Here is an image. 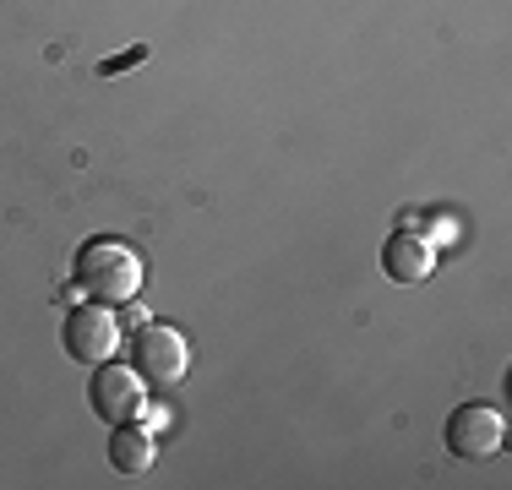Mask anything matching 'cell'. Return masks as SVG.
<instances>
[{
	"instance_id": "8992f818",
	"label": "cell",
	"mask_w": 512,
	"mask_h": 490,
	"mask_svg": "<svg viewBox=\"0 0 512 490\" xmlns=\"http://www.w3.org/2000/svg\"><path fill=\"white\" fill-rule=\"evenodd\" d=\"M431 267H436L431 240H420V235H387V245H382V273L393 278V284H420V278H431Z\"/></svg>"
},
{
	"instance_id": "7a4b0ae2",
	"label": "cell",
	"mask_w": 512,
	"mask_h": 490,
	"mask_svg": "<svg viewBox=\"0 0 512 490\" xmlns=\"http://www.w3.org/2000/svg\"><path fill=\"white\" fill-rule=\"evenodd\" d=\"M126 354H131V371H137L148 387H158V392H169L180 376L191 371V343H186V333H175V327H164V322L137 327Z\"/></svg>"
},
{
	"instance_id": "277c9868",
	"label": "cell",
	"mask_w": 512,
	"mask_h": 490,
	"mask_svg": "<svg viewBox=\"0 0 512 490\" xmlns=\"http://www.w3.org/2000/svg\"><path fill=\"white\" fill-rule=\"evenodd\" d=\"M60 349H66L77 365L109 360V354L120 349V316L109 311V305H99V300H93V305H88V300L71 305L66 327H60Z\"/></svg>"
},
{
	"instance_id": "5b68a950",
	"label": "cell",
	"mask_w": 512,
	"mask_h": 490,
	"mask_svg": "<svg viewBox=\"0 0 512 490\" xmlns=\"http://www.w3.org/2000/svg\"><path fill=\"white\" fill-rule=\"evenodd\" d=\"M442 436H447V452H453V458L480 463V458H491V452H502L507 420H502V409H491V403H458V409L447 414Z\"/></svg>"
},
{
	"instance_id": "52a82bcc",
	"label": "cell",
	"mask_w": 512,
	"mask_h": 490,
	"mask_svg": "<svg viewBox=\"0 0 512 490\" xmlns=\"http://www.w3.org/2000/svg\"><path fill=\"white\" fill-rule=\"evenodd\" d=\"M109 463H115V474H126V480H137V474H148L153 469V458H158V436L148 431V425H109Z\"/></svg>"
},
{
	"instance_id": "3957f363",
	"label": "cell",
	"mask_w": 512,
	"mask_h": 490,
	"mask_svg": "<svg viewBox=\"0 0 512 490\" xmlns=\"http://www.w3.org/2000/svg\"><path fill=\"white\" fill-rule=\"evenodd\" d=\"M88 409L104 425H131L148 414V382L131 371V360H99L88 376Z\"/></svg>"
},
{
	"instance_id": "ba28073f",
	"label": "cell",
	"mask_w": 512,
	"mask_h": 490,
	"mask_svg": "<svg viewBox=\"0 0 512 490\" xmlns=\"http://www.w3.org/2000/svg\"><path fill=\"white\" fill-rule=\"evenodd\" d=\"M142 60H148V44H137V49H126V55H115V60H104V77H115V71H126V66H142Z\"/></svg>"
},
{
	"instance_id": "6da1fadb",
	"label": "cell",
	"mask_w": 512,
	"mask_h": 490,
	"mask_svg": "<svg viewBox=\"0 0 512 490\" xmlns=\"http://www.w3.org/2000/svg\"><path fill=\"white\" fill-rule=\"evenodd\" d=\"M77 289L99 305H131L142 294V256L120 240H88L77 251Z\"/></svg>"
}]
</instances>
